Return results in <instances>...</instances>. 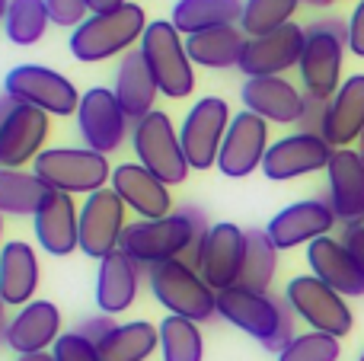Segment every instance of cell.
<instances>
[{
	"label": "cell",
	"instance_id": "cell-1",
	"mask_svg": "<svg viewBox=\"0 0 364 361\" xmlns=\"http://www.w3.org/2000/svg\"><path fill=\"white\" fill-rule=\"evenodd\" d=\"M218 317H224L230 326L252 336L262 349L275 352V355L297 336L294 333L297 317L288 301L275 298V294L250 291L243 285L218 291Z\"/></svg>",
	"mask_w": 364,
	"mask_h": 361
},
{
	"label": "cell",
	"instance_id": "cell-2",
	"mask_svg": "<svg viewBox=\"0 0 364 361\" xmlns=\"http://www.w3.org/2000/svg\"><path fill=\"white\" fill-rule=\"evenodd\" d=\"M346 48H348V23L326 16L307 26V42H304L301 64H297L304 93L326 102L339 93Z\"/></svg>",
	"mask_w": 364,
	"mask_h": 361
},
{
	"label": "cell",
	"instance_id": "cell-3",
	"mask_svg": "<svg viewBox=\"0 0 364 361\" xmlns=\"http://www.w3.org/2000/svg\"><path fill=\"white\" fill-rule=\"evenodd\" d=\"M144 29H147L144 6L128 0L119 10L93 13L80 29H74V36H70V55L83 64H96L115 55H128L132 45L141 42Z\"/></svg>",
	"mask_w": 364,
	"mask_h": 361
},
{
	"label": "cell",
	"instance_id": "cell-4",
	"mask_svg": "<svg viewBox=\"0 0 364 361\" xmlns=\"http://www.w3.org/2000/svg\"><path fill=\"white\" fill-rule=\"evenodd\" d=\"M147 285H151L157 304L166 307L173 317H186L192 323H205V320L218 317V291L201 279L198 269L186 266L182 259L154 266L147 272Z\"/></svg>",
	"mask_w": 364,
	"mask_h": 361
},
{
	"label": "cell",
	"instance_id": "cell-5",
	"mask_svg": "<svg viewBox=\"0 0 364 361\" xmlns=\"http://www.w3.org/2000/svg\"><path fill=\"white\" fill-rule=\"evenodd\" d=\"M32 173L48 189L68 192V195H93L112 183L109 157L90 151V147H45L32 163Z\"/></svg>",
	"mask_w": 364,
	"mask_h": 361
},
{
	"label": "cell",
	"instance_id": "cell-6",
	"mask_svg": "<svg viewBox=\"0 0 364 361\" xmlns=\"http://www.w3.org/2000/svg\"><path fill=\"white\" fill-rule=\"evenodd\" d=\"M160 93L170 99H186L195 90V64L186 51L182 32L173 26V19H154L147 23L144 36L138 42Z\"/></svg>",
	"mask_w": 364,
	"mask_h": 361
},
{
	"label": "cell",
	"instance_id": "cell-7",
	"mask_svg": "<svg viewBox=\"0 0 364 361\" xmlns=\"http://www.w3.org/2000/svg\"><path fill=\"white\" fill-rule=\"evenodd\" d=\"M132 147L134 157H138L141 166L154 173L157 179H164L166 185H179L188 179V160L186 151H182L179 131L173 128L170 115L154 109L151 115L138 119L132 125Z\"/></svg>",
	"mask_w": 364,
	"mask_h": 361
},
{
	"label": "cell",
	"instance_id": "cell-8",
	"mask_svg": "<svg viewBox=\"0 0 364 361\" xmlns=\"http://www.w3.org/2000/svg\"><path fill=\"white\" fill-rule=\"evenodd\" d=\"M284 301L291 304L297 320L310 326L314 333H326V336H348L355 326L352 307L339 291L320 281L316 275H294L284 288Z\"/></svg>",
	"mask_w": 364,
	"mask_h": 361
},
{
	"label": "cell",
	"instance_id": "cell-9",
	"mask_svg": "<svg viewBox=\"0 0 364 361\" xmlns=\"http://www.w3.org/2000/svg\"><path fill=\"white\" fill-rule=\"evenodd\" d=\"M230 119H233L230 106L220 96H201L186 112V119L179 125V141H182V151H186V160L192 170L205 173L211 166H218Z\"/></svg>",
	"mask_w": 364,
	"mask_h": 361
},
{
	"label": "cell",
	"instance_id": "cell-10",
	"mask_svg": "<svg viewBox=\"0 0 364 361\" xmlns=\"http://www.w3.org/2000/svg\"><path fill=\"white\" fill-rule=\"evenodd\" d=\"M4 93L23 106H36L48 115H77L80 109V90L74 80L42 64H19L6 74Z\"/></svg>",
	"mask_w": 364,
	"mask_h": 361
},
{
	"label": "cell",
	"instance_id": "cell-11",
	"mask_svg": "<svg viewBox=\"0 0 364 361\" xmlns=\"http://www.w3.org/2000/svg\"><path fill=\"white\" fill-rule=\"evenodd\" d=\"M132 125L134 122L125 115L122 102L115 99V93L109 87H90L80 96L77 131L83 138V147L109 157V153L122 151V144L132 138Z\"/></svg>",
	"mask_w": 364,
	"mask_h": 361
},
{
	"label": "cell",
	"instance_id": "cell-12",
	"mask_svg": "<svg viewBox=\"0 0 364 361\" xmlns=\"http://www.w3.org/2000/svg\"><path fill=\"white\" fill-rule=\"evenodd\" d=\"M125 208L128 205L115 195V189H100L87 195L80 205V253L90 259H106L122 249L125 234Z\"/></svg>",
	"mask_w": 364,
	"mask_h": 361
},
{
	"label": "cell",
	"instance_id": "cell-13",
	"mask_svg": "<svg viewBox=\"0 0 364 361\" xmlns=\"http://www.w3.org/2000/svg\"><path fill=\"white\" fill-rule=\"evenodd\" d=\"M269 122L252 115L250 109L237 112L227 128L224 147L218 157V170L227 179H243L250 173L262 170V160L269 153Z\"/></svg>",
	"mask_w": 364,
	"mask_h": 361
},
{
	"label": "cell",
	"instance_id": "cell-14",
	"mask_svg": "<svg viewBox=\"0 0 364 361\" xmlns=\"http://www.w3.org/2000/svg\"><path fill=\"white\" fill-rule=\"evenodd\" d=\"M333 153H336V147L329 144L326 138L294 131V134H288V138H278L275 144L269 147V153H265V160H262V173L272 183H288V179L326 170Z\"/></svg>",
	"mask_w": 364,
	"mask_h": 361
},
{
	"label": "cell",
	"instance_id": "cell-15",
	"mask_svg": "<svg viewBox=\"0 0 364 361\" xmlns=\"http://www.w3.org/2000/svg\"><path fill=\"white\" fill-rule=\"evenodd\" d=\"M339 224V217H336L333 205H329V198H304V202H294L288 205V208H282L275 217L269 221V227H265V234H269V240L278 247V253L282 249H294V247H304V243H314L320 240V237H329V230Z\"/></svg>",
	"mask_w": 364,
	"mask_h": 361
},
{
	"label": "cell",
	"instance_id": "cell-16",
	"mask_svg": "<svg viewBox=\"0 0 364 361\" xmlns=\"http://www.w3.org/2000/svg\"><path fill=\"white\" fill-rule=\"evenodd\" d=\"M304 42H307V29H301L297 23L282 26L269 36L246 38L240 70L246 77H282L284 70L301 64Z\"/></svg>",
	"mask_w": 364,
	"mask_h": 361
},
{
	"label": "cell",
	"instance_id": "cell-17",
	"mask_svg": "<svg viewBox=\"0 0 364 361\" xmlns=\"http://www.w3.org/2000/svg\"><path fill=\"white\" fill-rule=\"evenodd\" d=\"M48 131H51L48 112L16 102V109L0 125V166L23 170L26 163H36L38 153L45 151Z\"/></svg>",
	"mask_w": 364,
	"mask_h": 361
},
{
	"label": "cell",
	"instance_id": "cell-18",
	"mask_svg": "<svg viewBox=\"0 0 364 361\" xmlns=\"http://www.w3.org/2000/svg\"><path fill=\"white\" fill-rule=\"evenodd\" d=\"M243 259H246V230L230 221L211 224V230L205 237V247H201V259H198L201 279L214 291L240 285Z\"/></svg>",
	"mask_w": 364,
	"mask_h": 361
},
{
	"label": "cell",
	"instance_id": "cell-19",
	"mask_svg": "<svg viewBox=\"0 0 364 361\" xmlns=\"http://www.w3.org/2000/svg\"><path fill=\"white\" fill-rule=\"evenodd\" d=\"M32 230L48 256H70L80 249V208L74 205V195L51 189L32 217Z\"/></svg>",
	"mask_w": 364,
	"mask_h": 361
},
{
	"label": "cell",
	"instance_id": "cell-20",
	"mask_svg": "<svg viewBox=\"0 0 364 361\" xmlns=\"http://www.w3.org/2000/svg\"><path fill=\"white\" fill-rule=\"evenodd\" d=\"M109 189H115V195H119L141 221H157V217H166L176 211L173 208L170 185H166L164 179H157L141 163H119L112 170Z\"/></svg>",
	"mask_w": 364,
	"mask_h": 361
},
{
	"label": "cell",
	"instance_id": "cell-21",
	"mask_svg": "<svg viewBox=\"0 0 364 361\" xmlns=\"http://www.w3.org/2000/svg\"><path fill=\"white\" fill-rule=\"evenodd\" d=\"M326 198L339 224H364V160L352 147H339L326 166Z\"/></svg>",
	"mask_w": 364,
	"mask_h": 361
},
{
	"label": "cell",
	"instance_id": "cell-22",
	"mask_svg": "<svg viewBox=\"0 0 364 361\" xmlns=\"http://www.w3.org/2000/svg\"><path fill=\"white\" fill-rule=\"evenodd\" d=\"M240 99L243 109L275 125H297L304 112V93L284 77H246Z\"/></svg>",
	"mask_w": 364,
	"mask_h": 361
},
{
	"label": "cell",
	"instance_id": "cell-23",
	"mask_svg": "<svg viewBox=\"0 0 364 361\" xmlns=\"http://www.w3.org/2000/svg\"><path fill=\"white\" fill-rule=\"evenodd\" d=\"M61 339V311L51 301H32L19 307L16 317L6 323L4 343L16 355H32V352H48Z\"/></svg>",
	"mask_w": 364,
	"mask_h": 361
},
{
	"label": "cell",
	"instance_id": "cell-24",
	"mask_svg": "<svg viewBox=\"0 0 364 361\" xmlns=\"http://www.w3.org/2000/svg\"><path fill=\"white\" fill-rule=\"evenodd\" d=\"M307 266H310V275L326 281L342 298H364V269L346 249L342 240H336V237L314 240L307 247Z\"/></svg>",
	"mask_w": 364,
	"mask_h": 361
},
{
	"label": "cell",
	"instance_id": "cell-25",
	"mask_svg": "<svg viewBox=\"0 0 364 361\" xmlns=\"http://www.w3.org/2000/svg\"><path fill=\"white\" fill-rule=\"evenodd\" d=\"M144 275V269L122 249L106 256L100 262V272H96V307H100V313H109V317L125 313L138 298Z\"/></svg>",
	"mask_w": 364,
	"mask_h": 361
},
{
	"label": "cell",
	"instance_id": "cell-26",
	"mask_svg": "<svg viewBox=\"0 0 364 361\" xmlns=\"http://www.w3.org/2000/svg\"><path fill=\"white\" fill-rule=\"evenodd\" d=\"M115 99L122 102L125 115L132 122L144 119L157 109V96H160V87L154 80L151 68H147L144 55L141 48H132L128 55H122L119 61V70H115V87H112Z\"/></svg>",
	"mask_w": 364,
	"mask_h": 361
},
{
	"label": "cell",
	"instance_id": "cell-27",
	"mask_svg": "<svg viewBox=\"0 0 364 361\" xmlns=\"http://www.w3.org/2000/svg\"><path fill=\"white\" fill-rule=\"evenodd\" d=\"M38 291V256L32 243L10 240L0 249V294L6 307H26Z\"/></svg>",
	"mask_w": 364,
	"mask_h": 361
},
{
	"label": "cell",
	"instance_id": "cell-28",
	"mask_svg": "<svg viewBox=\"0 0 364 361\" xmlns=\"http://www.w3.org/2000/svg\"><path fill=\"white\" fill-rule=\"evenodd\" d=\"M364 134V74H352L342 80L339 93L329 99L326 125H323V138L339 151L358 141Z\"/></svg>",
	"mask_w": 364,
	"mask_h": 361
},
{
	"label": "cell",
	"instance_id": "cell-29",
	"mask_svg": "<svg viewBox=\"0 0 364 361\" xmlns=\"http://www.w3.org/2000/svg\"><path fill=\"white\" fill-rule=\"evenodd\" d=\"M246 48V32L240 26H220V29H205L186 36V51L192 64L208 70H230L240 68V58Z\"/></svg>",
	"mask_w": 364,
	"mask_h": 361
},
{
	"label": "cell",
	"instance_id": "cell-30",
	"mask_svg": "<svg viewBox=\"0 0 364 361\" xmlns=\"http://www.w3.org/2000/svg\"><path fill=\"white\" fill-rule=\"evenodd\" d=\"M246 0H176L173 6V26L182 36H195L220 26H240Z\"/></svg>",
	"mask_w": 364,
	"mask_h": 361
},
{
	"label": "cell",
	"instance_id": "cell-31",
	"mask_svg": "<svg viewBox=\"0 0 364 361\" xmlns=\"http://www.w3.org/2000/svg\"><path fill=\"white\" fill-rule=\"evenodd\" d=\"M96 349L102 361H147L160 349V330L147 320H128L115 326Z\"/></svg>",
	"mask_w": 364,
	"mask_h": 361
},
{
	"label": "cell",
	"instance_id": "cell-32",
	"mask_svg": "<svg viewBox=\"0 0 364 361\" xmlns=\"http://www.w3.org/2000/svg\"><path fill=\"white\" fill-rule=\"evenodd\" d=\"M48 185L26 170H6L0 166V215L13 217H36L38 205L48 195Z\"/></svg>",
	"mask_w": 364,
	"mask_h": 361
},
{
	"label": "cell",
	"instance_id": "cell-33",
	"mask_svg": "<svg viewBox=\"0 0 364 361\" xmlns=\"http://www.w3.org/2000/svg\"><path fill=\"white\" fill-rule=\"evenodd\" d=\"M275 272H278V247L269 240L265 230L250 227L246 230V259H243V272H240V285L250 288V291L269 294Z\"/></svg>",
	"mask_w": 364,
	"mask_h": 361
},
{
	"label": "cell",
	"instance_id": "cell-34",
	"mask_svg": "<svg viewBox=\"0 0 364 361\" xmlns=\"http://www.w3.org/2000/svg\"><path fill=\"white\" fill-rule=\"evenodd\" d=\"M160 330V355L164 361H205V339L198 323L186 317H164Z\"/></svg>",
	"mask_w": 364,
	"mask_h": 361
},
{
	"label": "cell",
	"instance_id": "cell-35",
	"mask_svg": "<svg viewBox=\"0 0 364 361\" xmlns=\"http://www.w3.org/2000/svg\"><path fill=\"white\" fill-rule=\"evenodd\" d=\"M51 26L45 0H10L4 16V32L13 45H36Z\"/></svg>",
	"mask_w": 364,
	"mask_h": 361
},
{
	"label": "cell",
	"instance_id": "cell-36",
	"mask_svg": "<svg viewBox=\"0 0 364 361\" xmlns=\"http://www.w3.org/2000/svg\"><path fill=\"white\" fill-rule=\"evenodd\" d=\"M297 4L301 0H246L243 16H240V29L246 32V38L269 36V32L291 23Z\"/></svg>",
	"mask_w": 364,
	"mask_h": 361
},
{
	"label": "cell",
	"instance_id": "cell-37",
	"mask_svg": "<svg viewBox=\"0 0 364 361\" xmlns=\"http://www.w3.org/2000/svg\"><path fill=\"white\" fill-rule=\"evenodd\" d=\"M342 345L336 336H326V333H297L282 352H278V361H339Z\"/></svg>",
	"mask_w": 364,
	"mask_h": 361
},
{
	"label": "cell",
	"instance_id": "cell-38",
	"mask_svg": "<svg viewBox=\"0 0 364 361\" xmlns=\"http://www.w3.org/2000/svg\"><path fill=\"white\" fill-rule=\"evenodd\" d=\"M45 10H48V19L55 26H64V29H80L93 10H90V0H45Z\"/></svg>",
	"mask_w": 364,
	"mask_h": 361
},
{
	"label": "cell",
	"instance_id": "cell-39",
	"mask_svg": "<svg viewBox=\"0 0 364 361\" xmlns=\"http://www.w3.org/2000/svg\"><path fill=\"white\" fill-rule=\"evenodd\" d=\"M55 358L58 361H102L100 358V349H96L90 339H83L80 333H61V339L55 343Z\"/></svg>",
	"mask_w": 364,
	"mask_h": 361
},
{
	"label": "cell",
	"instance_id": "cell-40",
	"mask_svg": "<svg viewBox=\"0 0 364 361\" xmlns=\"http://www.w3.org/2000/svg\"><path fill=\"white\" fill-rule=\"evenodd\" d=\"M326 112H329V102H326V99H316V96H307V93H304V112H301V122H297V131H304V134H320V138H323Z\"/></svg>",
	"mask_w": 364,
	"mask_h": 361
},
{
	"label": "cell",
	"instance_id": "cell-41",
	"mask_svg": "<svg viewBox=\"0 0 364 361\" xmlns=\"http://www.w3.org/2000/svg\"><path fill=\"white\" fill-rule=\"evenodd\" d=\"M115 326H119V323H115V320L109 317V313H96V317L80 320V323L74 326V333H80V336H83V339H90L93 345H100L102 339H106L109 333L115 330Z\"/></svg>",
	"mask_w": 364,
	"mask_h": 361
},
{
	"label": "cell",
	"instance_id": "cell-42",
	"mask_svg": "<svg viewBox=\"0 0 364 361\" xmlns=\"http://www.w3.org/2000/svg\"><path fill=\"white\" fill-rule=\"evenodd\" d=\"M348 48L352 55L364 58V0H358V6L348 16Z\"/></svg>",
	"mask_w": 364,
	"mask_h": 361
},
{
	"label": "cell",
	"instance_id": "cell-43",
	"mask_svg": "<svg viewBox=\"0 0 364 361\" xmlns=\"http://www.w3.org/2000/svg\"><path fill=\"white\" fill-rule=\"evenodd\" d=\"M339 240L346 243V249L358 259V266L364 269V224H348V227L342 230Z\"/></svg>",
	"mask_w": 364,
	"mask_h": 361
},
{
	"label": "cell",
	"instance_id": "cell-44",
	"mask_svg": "<svg viewBox=\"0 0 364 361\" xmlns=\"http://www.w3.org/2000/svg\"><path fill=\"white\" fill-rule=\"evenodd\" d=\"M128 0H90V10L93 13H109V10H119V6H125Z\"/></svg>",
	"mask_w": 364,
	"mask_h": 361
},
{
	"label": "cell",
	"instance_id": "cell-45",
	"mask_svg": "<svg viewBox=\"0 0 364 361\" xmlns=\"http://www.w3.org/2000/svg\"><path fill=\"white\" fill-rule=\"evenodd\" d=\"M13 109H16V99H13V96H6V93H0V125L6 122V115H10Z\"/></svg>",
	"mask_w": 364,
	"mask_h": 361
},
{
	"label": "cell",
	"instance_id": "cell-46",
	"mask_svg": "<svg viewBox=\"0 0 364 361\" xmlns=\"http://www.w3.org/2000/svg\"><path fill=\"white\" fill-rule=\"evenodd\" d=\"M16 361H58L55 352H32V355H16Z\"/></svg>",
	"mask_w": 364,
	"mask_h": 361
},
{
	"label": "cell",
	"instance_id": "cell-47",
	"mask_svg": "<svg viewBox=\"0 0 364 361\" xmlns=\"http://www.w3.org/2000/svg\"><path fill=\"white\" fill-rule=\"evenodd\" d=\"M4 317H6V301H4V294H0V339H4V330H6Z\"/></svg>",
	"mask_w": 364,
	"mask_h": 361
},
{
	"label": "cell",
	"instance_id": "cell-48",
	"mask_svg": "<svg viewBox=\"0 0 364 361\" xmlns=\"http://www.w3.org/2000/svg\"><path fill=\"white\" fill-rule=\"evenodd\" d=\"M301 4H310V6H316V10H326L333 0H301Z\"/></svg>",
	"mask_w": 364,
	"mask_h": 361
},
{
	"label": "cell",
	"instance_id": "cell-49",
	"mask_svg": "<svg viewBox=\"0 0 364 361\" xmlns=\"http://www.w3.org/2000/svg\"><path fill=\"white\" fill-rule=\"evenodd\" d=\"M6 6H10V0H0V23H4V16H6Z\"/></svg>",
	"mask_w": 364,
	"mask_h": 361
},
{
	"label": "cell",
	"instance_id": "cell-50",
	"mask_svg": "<svg viewBox=\"0 0 364 361\" xmlns=\"http://www.w3.org/2000/svg\"><path fill=\"white\" fill-rule=\"evenodd\" d=\"M358 157L364 160V134H361V138H358Z\"/></svg>",
	"mask_w": 364,
	"mask_h": 361
},
{
	"label": "cell",
	"instance_id": "cell-51",
	"mask_svg": "<svg viewBox=\"0 0 364 361\" xmlns=\"http://www.w3.org/2000/svg\"><path fill=\"white\" fill-rule=\"evenodd\" d=\"M0 240H4V215H0ZM0 249H4V243H0Z\"/></svg>",
	"mask_w": 364,
	"mask_h": 361
},
{
	"label": "cell",
	"instance_id": "cell-52",
	"mask_svg": "<svg viewBox=\"0 0 364 361\" xmlns=\"http://www.w3.org/2000/svg\"><path fill=\"white\" fill-rule=\"evenodd\" d=\"M358 361H364V352H361V355H358Z\"/></svg>",
	"mask_w": 364,
	"mask_h": 361
}]
</instances>
